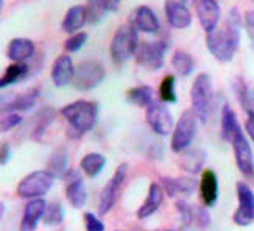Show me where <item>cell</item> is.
I'll list each match as a JSON object with an SVG mask.
<instances>
[{"label":"cell","mask_w":254,"mask_h":231,"mask_svg":"<svg viewBox=\"0 0 254 231\" xmlns=\"http://www.w3.org/2000/svg\"><path fill=\"white\" fill-rule=\"evenodd\" d=\"M240 14L237 9H231V13L222 28H217L211 33H206V46L211 55L220 63H229L240 44Z\"/></svg>","instance_id":"1"},{"label":"cell","mask_w":254,"mask_h":231,"mask_svg":"<svg viewBox=\"0 0 254 231\" xmlns=\"http://www.w3.org/2000/svg\"><path fill=\"white\" fill-rule=\"evenodd\" d=\"M61 114L67 120V136L70 139H80L87 131H91L98 119V105L89 100H76L65 105Z\"/></svg>","instance_id":"2"},{"label":"cell","mask_w":254,"mask_h":231,"mask_svg":"<svg viewBox=\"0 0 254 231\" xmlns=\"http://www.w3.org/2000/svg\"><path fill=\"white\" fill-rule=\"evenodd\" d=\"M192 98V109L196 114L198 120L203 124H207L214 111V84L211 75L200 74L192 84L190 91Z\"/></svg>","instance_id":"3"},{"label":"cell","mask_w":254,"mask_h":231,"mask_svg":"<svg viewBox=\"0 0 254 231\" xmlns=\"http://www.w3.org/2000/svg\"><path fill=\"white\" fill-rule=\"evenodd\" d=\"M139 31L132 27L131 24L120 25L109 44V53L114 64H124L131 57H134L139 49Z\"/></svg>","instance_id":"4"},{"label":"cell","mask_w":254,"mask_h":231,"mask_svg":"<svg viewBox=\"0 0 254 231\" xmlns=\"http://www.w3.org/2000/svg\"><path fill=\"white\" fill-rule=\"evenodd\" d=\"M198 130V117L193 113V109H186L178 119V124L175 125L172 133L170 147L175 153H183L190 147L195 139Z\"/></svg>","instance_id":"5"},{"label":"cell","mask_w":254,"mask_h":231,"mask_svg":"<svg viewBox=\"0 0 254 231\" xmlns=\"http://www.w3.org/2000/svg\"><path fill=\"white\" fill-rule=\"evenodd\" d=\"M55 177L49 170H36L20 180L17 186V195L22 199H42L53 186Z\"/></svg>","instance_id":"6"},{"label":"cell","mask_w":254,"mask_h":231,"mask_svg":"<svg viewBox=\"0 0 254 231\" xmlns=\"http://www.w3.org/2000/svg\"><path fill=\"white\" fill-rule=\"evenodd\" d=\"M105 80V68L98 61H84L75 68L73 87L78 91H92Z\"/></svg>","instance_id":"7"},{"label":"cell","mask_w":254,"mask_h":231,"mask_svg":"<svg viewBox=\"0 0 254 231\" xmlns=\"http://www.w3.org/2000/svg\"><path fill=\"white\" fill-rule=\"evenodd\" d=\"M127 175H128V164H120L116 169L111 180L106 183L100 195V202H98V214L100 216H106L114 208L120 189H122V186L127 180Z\"/></svg>","instance_id":"8"},{"label":"cell","mask_w":254,"mask_h":231,"mask_svg":"<svg viewBox=\"0 0 254 231\" xmlns=\"http://www.w3.org/2000/svg\"><path fill=\"white\" fill-rule=\"evenodd\" d=\"M165 44L162 41H143L136 52V63L148 71H159L164 66Z\"/></svg>","instance_id":"9"},{"label":"cell","mask_w":254,"mask_h":231,"mask_svg":"<svg viewBox=\"0 0 254 231\" xmlns=\"http://www.w3.org/2000/svg\"><path fill=\"white\" fill-rule=\"evenodd\" d=\"M233 150H234V156H236V164L239 170L242 172L245 178L254 180V156H253V150L250 147V142L245 136V133L242 131V128L234 135L233 141Z\"/></svg>","instance_id":"10"},{"label":"cell","mask_w":254,"mask_h":231,"mask_svg":"<svg viewBox=\"0 0 254 231\" xmlns=\"http://www.w3.org/2000/svg\"><path fill=\"white\" fill-rule=\"evenodd\" d=\"M176 210L183 219L181 231H200L206 230L211 224V214L206 208H193L184 200H180L176 203Z\"/></svg>","instance_id":"11"},{"label":"cell","mask_w":254,"mask_h":231,"mask_svg":"<svg viewBox=\"0 0 254 231\" xmlns=\"http://www.w3.org/2000/svg\"><path fill=\"white\" fill-rule=\"evenodd\" d=\"M236 189H237L239 208L233 216V221L240 227H248L254 222V192L244 181H239Z\"/></svg>","instance_id":"12"},{"label":"cell","mask_w":254,"mask_h":231,"mask_svg":"<svg viewBox=\"0 0 254 231\" xmlns=\"http://www.w3.org/2000/svg\"><path fill=\"white\" fill-rule=\"evenodd\" d=\"M147 122L150 125V128L159 136H167L170 133H173V116L169 111V108L159 103V102H153L148 108H147Z\"/></svg>","instance_id":"13"},{"label":"cell","mask_w":254,"mask_h":231,"mask_svg":"<svg viewBox=\"0 0 254 231\" xmlns=\"http://www.w3.org/2000/svg\"><path fill=\"white\" fill-rule=\"evenodd\" d=\"M195 11L200 25L206 33H211L218 28L220 17H222V9L217 0H193Z\"/></svg>","instance_id":"14"},{"label":"cell","mask_w":254,"mask_h":231,"mask_svg":"<svg viewBox=\"0 0 254 231\" xmlns=\"http://www.w3.org/2000/svg\"><path fill=\"white\" fill-rule=\"evenodd\" d=\"M165 16L167 22L176 30H186L192 24V14L183 0H165Z\"/></svg>","instance_id":"15"},{"label":"cell","mask_w":254,"mask_h":231,"mask_svg":"<svg viewBox=\"0 0 254 231\" xmlns=\"http://www.w3.org/2000/svg\"><path fill=\"white\" fill-rule=\"evenodd\" d=\"M129 24L137 31L150 33V35H153V33H156L159 30V20L156 14L153 13V9L147 5H140L131 11Z\"/></svg>","instance_id":"16"},{"label":"cell","mask_w":254,"mask_h":231,"mask_svg":"<svg viewBox=\"0 0 254 231\" xmlns=\"http://www.w3.org/2000/svg\"><path fill=\"white\" fill-rule=\"evenodd\" d=\"M75 66L67 53H63L55 60L52 68V81L57 87H64L73 81Z\"/></svg>","instance_id":"17"},{"label":"cell","mask_w":254,"mask_h":231,"mask_svg":"<svg viewBox=\"0 0 254 231\" xmlns=\"http://www.w3.org/2000/svg\"><path fill=\"white\" fill-rule=\"evenodd\" d=\"M47 203L44 199H33L27 203L20 221V231H35L41 219L46 214Z\"/></svg>","instance_id":"18"},{"label":"cell","mask_w":254,"mask_h":231,"mask_svg":"<svg viewBox=\"0 0 254 231\" xmlns=\"http://www.w3.org/2000/svg\"><path fill=\"white\" fill-rule=\"evenodd\" d=\"M35 42L27 38H16L9 41L6 47V57L13 63H25L35 57Z\"/></svg>","instance_id":"19"},{"label":"cell","mask_w":254,"mask_h":231,"mask_svg":"<svg viewBox=\"0 0 254 231\" xmlns=\"http://www.w3.org/2000/svg\"><path fill=\"white\" fill-rule=\"evenodd\" d=\"M41 91L38 87H33V89L22 92L16 97H13V100L2 103V111L5 113H24L28 111L33 106H35L38 97H39Z\"/></svg>","instance_id":"20"},{"label":"cell","mask_w":254,"mask_h":231,"mask_svg":"<svg viewBox=\"0 0 254 231\" xmlns=\"http://www.w3.org/2000/svg\"><path fill=\"white\" fill-rule=\"evenodd\" d=\"M87 24V9L86 5H73L67 9L63 19V30L69 35L80 33V30Z\"/></svg>","instance_id":"21"},{"label":"cell","mask_w":254,"mask_h":231,"mask_svg":"<svg viewBox=\"0 0 254 231\" xmlns=\"http://www.w3.org/2000/svg\"><path fill=\"white\" fill-rule=\"evenodd\" d=\"M122 0H87V22L91 25L98 24L108 13L116 11Z\"/></svg>","instance_id":"22"},{"label":"cell","mask_w":254,"mask_h":231,"mask_svg":"<svg viewBox=\"0 0 254 231\" xmlns=\"http://www.w3.org/2000/svg\"><path fill=\"white\" fill-rule=\"evenodd\" d=\"M200 194L204 206H214L218 199V178L217 173L211 169H206L201 175Z\"/></svg>","instance_id":"23"},{"label":"cell","mask_w":254,"mask_h":231,"mask_svg":"<svg viewBox=\"0 0 254 231\" xmlns=\"http://www.w3.org/2000/svg\"><path fill=\"white\" fill-rule=\"evenodd\" d=\"M55 119V109L50 106H44L39 111L31 117L30 120V138L31 139H41L46 130L50 127V124Z\"/></svg>","instance_id":"24"},{"label":"cell","mask_w":254,"mask_h":231,"mask_svg":"<svg viewBox=\"0 0 254 231\" xmlns=\"http://www.w3.org/2000/svg\"><path fill=\"white\" fill-rule=\"evenodd\" d=\"M164 188L158 183H151L148 188V194L145 202L142 203V206L137 210V217L139 219H147L151 214H154L158 211V208L161 206L162 200H164Z\"/></svg>","instance_id":"25"},{"label":"cell","mask_w":254,"mask_h":231,"mask_svg":"<svg viewBox=\"0 0 254 231\" xmlns=\"http://www.w3.org/2000/svg\"><path fill=\"white\" fill-rule=\"evenodd\" d=\"M162 188L169 197H175L178 194L192 195L196 189V181L193 178L184 177V178H162Z\"/></svg>","instance_id":"26"},{"label":"cell","mask_w":254,"mask_h":231,"mask_svg":"<svg viewBox=\"0 0 254 231\" xmlns=\"http://www.w3.org/2000/svg\"><path fill=\"white\" fill-rule=\"evenodd\" d=\"M204 159H206V153L201 149H190V150L183 152L180 166L187 173L195 175L203 169Z\"/></svg>","instance_id":"27"},{"label":"cell","mask_w":254,"mask_h":231,"mask_svg":"<svg viewBox=\"0 0 254 231\" xmlns=\"http://www.w3.org/2000/svg\"><path fill=\"white\" fill-rule=\"evenodd\" d=\"M30 74V64L28 63H13L9 64L5 74L2 75V78H0V87H8L11 84H14L20 80L27 78Z\"/></svg>","instance_id":"28"},{"label":"cell","mask_w":254,"mask_h":231,"mask_svg":"<svg viewBox=\"0 0 254 231\" xmlns=\"http://www.w3.org/2000/svg\"><path fill=\"white\" fill-rule=\"evenodd\" d=\"M49 172L55 178H64L69 173V156L64 149H57L49 159Z\"/></svg>","instance_id":"29"},{"label":"cell","mask_w":254,"mask_h":231,"mask_svg":"<svg viewBox=\"0 0 254 231\" xmlns=\"http://www.w3.org/2000/svg\"><path fill=\"white\" fill-rule=\"evenodd\" d=\"M65 197H67L69 203L73 208H83L87 200V192L84 188V183L80 177L69 181L67 188H65Z\"/></svg>","instance_id":"30"},{"label":"cell","mask_w":254,"mask_h":231,"mask_svg":"<svg viewBox=\"0 0 254 231\" xmlns=\"http://www.w3.org/2000/svg\"><path fill=\"white\" fill-rule=\"evenodd\" d=\"M105 166H106V158L102 155V153H87L80 162L81 170L91 178L98 177Z\"/></svg>","instance_id":"31"},{"label":"cell","mask_w":254,"mask_h":231,"mask_svg":"<svg viewBox=\"0 0 254 231\" xmlns=\"http://www.w3.org/2000/svg\"><path fill=\"white\" fill-rule=\"evenodd\" d=\"M239 130H240V125H239L236 113L233 111V108L229 105H225L223 111H222V136H223V139L231 142Z\"/></svg>","instance_id":"32"},{"label":"cell","mask_w":254,"mask_h":231,"mask_svg":"<svg viewBox=\"0 0 254 231\" xmlns=\"http://www.w3.org/2000/svg\"><path fill=\"white\" fill-rule=\"evenodd\" d=\"M172 66L180 77H187L193 72L195 61L190 53H187L184 50H176L172 55Z\"/></svg>","instance_id":"33"},{"label":"cell","mask_w":254,"mask_h":231,"mask_svg":"<svg viewBox=\"0 0 254 231\" xmlns=\"http://www.w3.org/2000/svg\"><path fill=\"white\" fill-rule=\"evenodd\" d=\"M127 100L136 106L148 108L154 102L153 89L150 86H136L127 92Z\"/></svg>","instance_id":"34"},{"label":"cell","mask_w":254,"mask_h":231,"mask_svg":"<svg viewBox=\"0 0 254 231\" xmlns=\"http://www.w3.org/2000/svg\"><path fill=\"white\" fill-rule=\"evenodd\" d=\"M64 221V210L60 202H52L46 208V214H44V224L50 227H57L63 224Z\"/></svg>","instance_id":"35"},{"label":"cell","mask_w":254,"mask_h":231,"mask_svg":"<svg viewBox=\"0 0 254 231\" xmlns=\"http://www.w3.org/2000/svg\"><path fill=\"white\" fill-rule=\"evenodd\" d=\"M159 97L162 103H175L176 92H175V77L165 75L159 84Z\"/></svg>","instance_id":"36"},{"label":"cell","mask_w":254,"mask_h":231,"mask_svg":"<svg viewBox=\"0 0 254 231\" xmlns=\"http://www.w3.org/2000/svg\"><path fill=\"white\" fill-rule=\"evenodd\" d=\"M87 41V33L84 31H80V33H75V35H72L70 38L65 39L64 42V50L69 52V53H75L81 50V47L86 44Z\"/></svg>","instance_id":"37"},{"label":"cell","mask_w":254,"mask_h":231,"mask_svg":"<svg viewBox=\"0 0 254 231\" xmlns=\"http://www.w3.org/2000/svg\"><path fill=\"white\" fill-rule=\"evenodd\" d=\"M22 122H24V117L19 113H5V116H2V122H0V130H2V133H6Z\"/></svg>","instance_id":"38"},{"label":"cell","mask_w":254,"mask_h":231,"mask_svg":"<svg viewBox=\"0 0 254 231\" xmlns=\"http://www.w3.org/2000/svg\"><path fill=\"white\" fill-rule=\"evenodd\" d=\"M84 225L87 231H105V224L92 213H86L84 216Z\"/></svg>","instance_id":"39"},{"label":"cell","mask_w":254,"mask_h":231,"mask_svg":"<svg viewBox=\"0 0 254 231\" xmlns=\"http://www.w3.org/2000/svg\"><path fill=\"white\" fill-rule=\"evenodd\" d=\"M245 27L251 42L254 44V11H247L245 13Z\"/></svg>","instance_id":"40"},{"label":"cell","mask_w":254,"mask_h":231,"mask_svg":"<svg viewBox=\"0 0 254 231\" xmlns=\"http://www.w3.org/2000/svg\"><path fill=\"white\" fill-rule=\"evenodd\" d=\"M248 116H247V122H245V128H247V133L248 136L253 139L254 142V111H247Z\"/></svg>","instance_id":"41"},{"label":"cell","mask_w":254,"mask_h":231,"mask_svg":"<svg viewBox=\"0 0 254 231\" xmlns=\"http://www.w3.org/2000/svg\"><path fill=\"white\" fill-rule=\"evenodd\" d=\"M9 155H11L9 146L8 144H2V147H0V164H2V166H5V164L8 162Z\"/></svg>","instance_id":"42"},{"label":"cell","mask_w":254,"mask_h":231,"mask_svg":"<svg viewBox=\"0 0 254 231\" xmlns=\"http://www.w3.org/2000/svg\"><path fill=\"white\" fill-rule=\"evenodd\" d=\"M164 231H175V230H164Z\"/></svg>","instance_id":"43"},{"label":"cell","mask_w":254,"mask_h":231,"mask_svg":"<svg viewBox=\"0 0 254 231\" xmlns=\"http://www.w3.org/2000/svg\"><path fill=\"white\" fill-rule=\"evenodd\" d=\"M183 2H189V0H183Z\"/></svg>","instance_id":"44"}]
</instances>
